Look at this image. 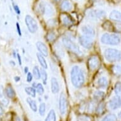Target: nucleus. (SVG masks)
Instances as JSON below:
<instances>
[{
  "mask_svg": "<svg viewBox=\"0 0 121 121\" xmlns=\"http://www.w3.org/2000/svg\"><path fill=\"white\" fill-rule=\"evenodd\" d=\"M70 80L72 85L76 88H80L85 82V75L82 69L78 65L72 67L70 72Z\"/></svg>",
  "mask_w": 121,
  "mask_h": 121,
  "instance_id": "obj_1",
  "label": "nucleus"
},
{
  "mask_svg": "<svg viewBox=\"0 0 121 121\" xmlns=\"http://www.w3.org/2000/svg\"><path fill=\"white\" fill-rule=\"evenodd\" d=\"M105 59L109 62H116L121 60V52L114 48H107L104 52Z\"/></svg>",
  "mask_w": 121,
  "mask_h": 121,
  "instance_id": "obj_2",
  "label": "nucleus"
},
{
  "mask_svg": "<svg viewBox=\"0 0 121 121\" xmlns=\"http://www.w3.org/2000/svg\"><path fill=\"white\" fill-rule=\"evenodd\" d=\"M100 41L101 43L104 44L115 46V45H118L121 43V38L116 34L105 33L103 34L101 37Z\"/></svg>",
  "mask_w": 121,
  "mask_h": 121,
  "instance_id": "obj_3",
  "label": "nucleus"
},
{
  "mask_svg": "<svg viewBox=\"0 0 121 121\" xmlns=\"http://www.w3.org/2000/svg\"><path fill=\"white\" fill-rule=\"evenodd\" d=\"M62 43L64 44V46L68 50H69L70 52H72L78 55H82V52L79 47L77 45V44H75L69 38L65 37V36L64 37L62 38Z\"/></svg>",
  "mask_w": 121,
  "mask_h": 121,
  "instance_id": "obj_4",
  "label": "nucleus"
},
{
  "mask_svg": "<svg viewBox=\"0 0 121 121\" xmlns=\"http://www.w3.org/2000/svg\"><path fill=\"white\" fill-rule=\"evenodd\" d=\"M40 12L47 17H52L55 14V10L52 4L46 2H41L39 6Z\"/></svg>",
  "mask_w": 121,
  "mask_h": 121,
  "instance_id": "obj_5",
  "label": "nucleus"
},
{
  "mask_svg": "<svg viewBox=\"0 0 121 121\" xmlns=\"http://www.w3.org/2000/svg\"><path fill=\"white\" fill-rule=\"evenodd\" d=\"M25 22L29 31L30 33H35L38 29V25L36 20L30 15H26L25 18Z\"/></svg>",
  "mask_w": 121,
  "mask_h": 121,
  "instance_id": "obj_6",
  "label": "nucleus"
},
{
  "mask_svg": "<svg viewBox=\"0 0 121 121\" xmlns=\"http://www.w3.org/2000/svg\"><path fill=\"white\" fill-rule=\"evenodd\" d=\"M106 15L105 11L101 10H93L87 13V17L93 20H98L103 19Z\"/></svg>",
  "mask_w": 121,
  "mask_h": 121,
  "instance_id": "obj_7",
  "label": "nucleus"
},
{
  "mask_svg": "<svg viewBox=\"0 0 121 121\" xmlns=\"http://www.w3.org/2000/svg\"><path fill=\"white\" fill-rule=\"evenodd\" d=\"M79 43L82 47L86 49H91L93 46V39L89 36H81L79 38Z\"/></svg>",
  "mask_w": 121,
  "mask_h": 121,
  "instance_id": "obj_8",
  "label": "nucleus"
},
{
  "mask_svg": "<svg viewBox=\"0 0 121 121\" xmlns=\"http://www.w3.org/2000/svg\"><path fill=\"white\" fill-rule=\"evenodd\" d=\"M67 108V101L65 95L64 93L60 94L59 98V110L62 115H64L66 113Z\"/></svg>",
  "mask_w": 121,
  "mask_h": 121,
  "instance_id": "obj_9",
  "label": "nucleus"
},
{
  "mask_svg": "<svg viewBox=\"0 0 121 121\" xmlns=\"http://www.w3.org/2000/svg\"><path fill=\"white\" fill-rule=\"evenodd\" d=\"M100 65V61L97 56H92L88 59V67L91 70H96Z\"/></svg>",
  "mask_w": 121,
  "mask_h": 121,
  "instance_id": "obj_10",
  "label": "nucleus"
},
{
  "mask_svg": "<svg viewBox=\"0 0 121 121\" xmlns=\"http://www.w3.org/2000/svg\"><path fill=\"white\" fill-rule=\"evenodd\" d=\"M109 108L112 110H115L121 107V97L114 96L108 102Z\"/></svg>",
  "mask_w": 121,
  "mask_h": 121,
  "instance_id": "obj_11",
  "label": "nucleus"
},
{
  "mask_svg": "<svg viewBox=\"0 0 121 121\" xmlns=\"http://www.w3.org/2000/svg\"><path fill=\"white\" fill-rule=\"evenodd\" d=\"M81 30V32L84 36H89L92 38H94L95 36V30L91 26H83Z\"/></svg>",
  "mask_w": 121,
  "mask_h": 121,
  "instance_id": "obj_12",
  "label": "nucleus"
},
{
  "mask_svg": "<svg viewBox=\"0 0 121 121\" xmlns=\"http://www.w3.org/2000/svg\"><path fill=\"white\" fill-rule=\"evenodd\" d=\"M36 48L42 55L44 56H48V49L45 44L41 41H38L36 43Z\"/></svg>",
  "mask_w": 121,
  "mask_h": 121,
  "instance_id": "obj_13",
  "label": "nucleus"
},
{
  "mask_svg": "<svg viewBox=\"0 0 121 121\" xmlns=\"http://www.w3.org/2000/svg\"><path fill=\"white\" fill-rule=\"evenodd\" d=\"M51 90L53 94H56L60 91L59 83L55 78H52L51 79Z\"/></svg>",
  "mask_w": 121,
  "mask_h": 121,
  "instance_id": "obj_14",
  "label": "nucleus"
},
{
  "mask_svg": "<svg viewBox=\"0 0 121 121\" xmlns=\"http://www.w3.org/2000/svg\"><path fill=\"white\" fill-rule=\"evenodd\" d=\"M109 18L111 20L121 23V12L117 10H113L110 13Z\"/></svg>",
  "mask_w": 121,
  "mask_h": 121,
  "instance_id": "obj_15",
  "label": "nucleus"
},
{
  "mask_svg": "<svg viewBox=\"0 0 121 121\" xmlns=\"http://www.w3.org/2000/svg\"><path fill=\"white\" fill-rule=\"evenodd\" d=\"M60 8L64 12H69L72 9V5L69 0H63L60 4Z\"/></svg>",
  "mask_w": 121,
  "mask_h": 121,
  "instance_id": "obj_16",
  "label": "nucleus"
},
{
  "mask_svg": "<svg viewBox=\"0 0 121 121\" xmlns=\"http://www.w3.org/2000/svg\"><path fill=\"white\" fill-rule=\"evenodd\" d=\"M97 85L99 88H101V89L107 88L108 85V82L107 78H105V77L99 78L97 81Z\"/></svg>",
  "mask_w": 121,
  "mask_h": 121,
  "instance_id": "obj_17",
  "label": "nucleus"
},
{
  "mask_svg": "<svg viewBox=\"0 0 121 121\" xmlns=\"http://www.w3.org/2000/svg\"><path fill=\"white\" fill-rule=\"evenodd\" d=\"M62 24H64L65 26H70L73 24V20L72 19V18L68 15H62Z\"/></svg>",
  "mask_w": 121,
  "mask_h": 121,
  "instance_id": "obj_18",
  "label": "nucleus"
},
{
  "mask_svg": "<svg viewBox=\"0 0 121 121\" xmlns=\"http://www.w3.org/2000/svg\"><path fill=\"white\" fill-rule=\"evenodd\" d=\"M37 58L38 60V62L39 63V64L41 65L42 67L44 69H48V64L46 62V60H45L44 57L43 55H42L41 53H37Z\"/></svg>",
  "mask_w": 121,
  "mask_h": 121,
  "instance_id": "obj_19",
  "label": "nucleus"
},
{
  "mask_svg": "<svg viewBox=\"0 0 121 121\" xmlns=\"http://www.w3.org/2000/svg\"><path fill=\"white\" fill-rule=\"evenodd\" d=\"M4 92H5L6 96L9 98H13L15 96V92L11 86H6L5 89H4Z\"/></svg>",
  "mask_w": 121,
  "mask_h": 121,
  "instance_id": "obj_20",
  "label": "nucleus"
},
{
  "mask_svg": "<svg viewBox=\"0 0 121 121\" xmlns=\"http://www.w3.org/2000/svg\"><path fill=\"white\" fill-rule=\"evenodd\" d=\"M27 102L29 105L30 108H31L32 111L34 112H36L37 110H38V107H37V104H36V102L34 101V99H32V98H27Z\"/></svg>",
  "mask_w": 121,
  "mask_h": 121,
  "instance_id": "obj_21",
  "label": "nucleus"
},
{
  "mask_svg": "<svg viewBox=\"0 0 121 121\" xmlns=\"http://www.w3.org/2000/svg\"><path fill=\"white\" fill-rule=\"evenodd\" d=\"M105 95V94L103 91H95L94 93L93 98L94 99H95V100H96V101H100L104 98Z\"/></svg>",
  "mask_w": 121,
  "mask_h": 121,
  "instance_id": "obj_22",
  "label": "nucleus"
},
{
  "mask_svg": "<svg viewBox=\"0 0 121 121\" xmlns=\"http://www.w3.org/2000/svg\"><path fill=\"white\" fill-rule=\"evenodd\" d=\"M26 93L32 98H35L36 95V89L33 87H26L25 88Z\"/></svg>",
  "mask_w": 121,
  "mask_h": 121,
  "instance_id": "obj_23",
  "label": "nucleus"
},
{
  "mask_svg": "<svg viewBox=\"0 0 121 121\" xmlns=\"http://www.w3.org/2000/svg\"><path fill=\"white\" fill-rule=\"evenodd\" d=\"M56 117L55 112L54 111V110H51L49 112L44 121H56Z\"/></svg>",
  "mask_w": 121,
  "mask_h": 121,
  "instance_id": "obj_24",
  "label": "nucleus"
},
{
  "mask_svg": "<svg viewBox=\"0 0 121 121\" xmlns=\"http://www.w3.org/2000/svg\"><path fill=\"white\" fill-rule=\"evenodd\" d=\"M32 73H33V76H34L35 79L37 80L40 79L41 78V70L39 69L38 67L37 66H35L34 68H33V70H32Z\"/></svg>",
  "mask_w": 121,
  "mask_h": 121,
  "instance_id": "obj_25",
  "label": "nucleus"
},
{
  "mask_svg": "<svg viewBox=\"0 0 121 121\" xmlns=\"http://www.w3.org/2000/svg\"><path fill=\"white\" fill-rule=\"evenodd\" d=\"M114 91L117 96L121 97V82H117L115 84Z\"/></svg>",
  "mask_w": 121,
  "mask_h": 121,
  "instance_id": "obj_26",
  "label": "nucleus"
},
{
  "mask_svg": "<svg viewBox=\"0 0 121 121\" xmlns=\"http://www.w3.org/2000/svg\"><path fill=\"white\" fill-rule=\"evenodd\" d=\"M41 78L42 79V81H43L44 84H46L47 80H48V73L45 71V69L43 68L41 69Z\"/></svg>",
  "mask_w": 121,
  "mask_h": 121,
  "instance_id": "obj_27",
  "label": "nucleus"
},
{
  "mask_svg": "<svg viewBox=\"0 0 121 121\" xmlns=\"http://www.w3.org/2000/svg\"><path fill=\"white\" fill-rule=\"evenodd\" d=\"M112 71H113V73H115V75H121V64L113 65V67H112Z\"/></svg>",
  "mask_w": 121,
  "mask_h": 121,
  "instance_id": "obj_28",
  "label": "nucleus"
},
{
  "mask_svg": "<svg viewBox=\"0 0 121 121\" xmlns=\"http://www.w3.org/2000/svg\"><path fill=\"white\" fill-rule=\"evenodd\" d=\"M101 121H117V117L115 114L110 113L108 115H106Z\"/></svg>",
  "mask_w": 121,
  "mask_h": 121,
  "instance_id": "obj_29",
  "label": "nucleus"
},
{
  "mask_svg": "<svg viewBox=\"0 0 121 121\" xmlns=\"http://www.w3.org/2000/svg\"><path fill=\"white\" fill-rule=\"evenodd\" d=\"M56 36L55 32H53V31H50L48 34H46V38L48 41H53L54 40L56 39Z\"/></svg>",
  "mask_w": 121,
  "mask_h": 121,
  "instance_id": "obj_30",
  "label": "nucleus"
},
{
  "mask_svg": "<svg viewBox=\"0 0 121 121\" xmlns=\"http://www.w3.org/2000/svg\"><path fill=\"white\" fill-rule=\"evenodd\" d=\"M96 112L98 114H102L104 112L105 109V105L103 103H100L96 108Z\"/></svg>",
  "mask_w": 121,
  "mask_h": 121,
  "instance_id": "obj_31",
  "label": "nucleus"
},
{
  "mask_svg": "<svg viewBox=\"0 0 121 121\" xmlns=\"http://www.w3.org/2000/svg\"><path fill=\"white\" fill-rule=\"evenodd\" d=\"M36 92H37L39 95H43V93H44V89L43 86L42 85V84L41 83L37 84V85H36Z\"/></svg>",
  "mask_w": 121,
  "mask_h": 121,
  "instance_id": "obj_32",
  "label": "nucleus"
},
{
  "mask_svg": "<svg viewBox=\"0 0 121 121\" xmlns=\"http://www.w3.org/2000/svg\"><path fill=\"white\" fill-rule=\"evenodd\" d=\"M46 112V104L44 103H41L39 107V113L40 115L44 116Z\"/></svg>",
  "mask_w": 121,
  "mask_h": 121,
  "instance_id": "obj_33",
  "label": "nucleus"
},
{
  "mask_svg": "<svg viewBox=\"0 0 121 121\" xmlns=\"http://www.w3.org/2000/svg\"><path fill=\"white\" fill-rule=\"evenodd\" d=\"M103 27L105 30H107L108 31H113V28L112 24H110L109 22H106L104 24H103Z\"/></svg>",
  "mask_w": 121,
  "mask_h": 121,
  "instance_id": "obj_34",
  "label": "nucleus"
},
{
  "mask_svg": "<svg viewBox=\"0 0 121 121\" xmlns=\"http://www.w3.org/2000/svg\"><path fill=\"white\" fill-rule=\"evenodd\" d=\"M0 102L4 106H7L9 103V101L6 98L4 97L2 95H0Z\"/></svg>",
  "mask_w": 121,
  "mask_h": 121,
  "instance_id": "obj_35",
  "label": "nucleus"
},
{
  "mask_svg": "<svg viewBox=\"0 0 121 121\" xmlns=\"http://www.w3.org/2000/svg\"><path fill=\"white\" fill-rule=\"evenodd\" d=\"M56 20L55 19H51V20H49L47 22V24H48V26H50V27H54V26H55L56 25Z\"/></svg>",
  "mask_w": 121,
  "mask_h": 121,
  "instance_id": "obj_36",
  "label": "nucleus"
},
{
  "mask_svg": "<svg viewBox=\"0 0 121 121\" xmlns=\"http://www.w3.org/2000/svg\"><path fill=\"white\" fill-rule=\"evenodd\" d=\"M13 10H15V12H16V13L17 14V15H20V8H19V7L18 6V5L13 4Z\"/></svg>",
  "mask_w": 121,
  "mask_h": 121,
  "instance_id": "obj_37",
  "label": "nucleus"
},
{
  "mask_svg": "<svg viewBox=\"0 0 121 121\" xmlns=\"http://www.w3.org/2000/svg\"><path fill=\"white\" fill-rule=\"evenodd\" d=\"M79 121H90V118L87 116H80Z\"/></svg>",
  "mask_w": 121,
  "mask_h": 121,
  "instance_id": "obj_38",
  "label": "nucleus"
},
{
  "mask_svg": "<svg viewBox=\"0 0 121 121\" xmlns=\"http://www.w3.org/2000/svg\"><path fill=\"white\" fill-rule=\"evenodd\" d=\"M33 79V75L30 72H28L27 75V81L28 82H30L32 81Z\"/></svg>",
  "mask_w": 121,
  "mask_h": 121,
  "instance_id": "obj_39",
  "label": "nucleus"
},
{
  "mask_svg": "<svg viewBox=\"0 0 121 121\" xmlns=\"http://www.w3.org/2000/svg\"><path fill=\"white\" fill-rule=\"evenodd\" d=\"M17 26V32H18V34H19V36H22V33H21V29H20V26H19V24H18V22L16 24Z\"/></svg>",
  "mask_w": 121,
  "mask_h": 121,
  "instance_id": "obj_40",
  "label": "nucleus"
},
{
  "mask_svg": "<svg viewBox=\"0 0 121 121\" xmlns=\"http://www.w3.org/2000/svg\"><path fill=\"white\" fill-rule=\"evenodd\" d=\"M17 57L18 60V63L20 65H22V60H21V57L20 56V55L19 54H17Z\"/></svg>",
  "mask_w": 121,
  "mask_h": 121,
  "instance_id": "obj_41",
  "label": "nucleus"
},
{
  "mask_svg": "<svg viewBox=\"0 0 121 121\" xmlns=\"http://www.w3.org/2000/svg\"><path fill=\"white\" fill-rule=\"evenodd\" d=\"M14 80L16 82H18L20 80V77H18V76H16V77L14 78Z\"/></svg>",
  "mask_w": 121,
  "mask_h": 121,
  "instance_id": "obj_42",
  "label": "nucleus"
},
{
  "mask_svg": "<svg viewBox=\"0 0 121 121\" xmlns=\"http://www.w3.org/2000/svg\"><path fill=\"white\" fill-rule=\"evenodd\" d=\"M3 113V109L2 107L0 105V116L2 115Z\"/></svg>",
  "mask_w": 121,
  "mask_h": 121,
  "instance_id": "obj_43",
  "label": "nucleus"
},
{
  "mask_svg": "<svg viewBox=\"0 0 121 121\" xmlns=\"http://www.w3.org/2000/svg\"><path fill=\"white\" fill-rule=\"evenodd\" d=\"M28 71H29V69H28V67H25L24 69V72L25 73H28Z\"/></svg>",
  "mask_w": 121,
  "mask_h": 121,
  "instance_id": "obj_44",
  "label": "nucleus"
},
{
  "mask_svg": "<svg viewBox=\"0 0 121 121\" xmlns=\"http://www.w3.org/2000/svg\"><path fill=\"white\" fill-rule=\"evenodd\" d=\"M118 117H119V118H121V111L118 113Z\"/></svg>",
  "mask_w": 121,
  "mask_h": 121,
  "instance_id": "obj_45",
  "label": "nucleus"
},
{
  "mask_svg": "<svg viewBox=\"0 0 121 121\" xmlns=\"http://www.w3.org/2000/svg\"><path fill=\"white\" fill-rule=\"evenodd\" d=\"M10 64H12L13 65H15V63H14V62H13V61H11V62H10Z\"/></svg>",
  "mask_w": 121,
  "mask_h": 121,
  "instance_id": "obj_46",
  "label": "nucleus"
},
{
  "mask_svg": "<svg viewBox=\"0 0 121 121\" xmlns=\"http://www.w3.org/2000/svg\"><path fill=\"white\" fill-rule=\"evenodd\" d=\"M13 56H14V57H17L16 53H15V51L13 52Z\"/></svg>",
  "mask_w": 121,
  "mask_h": 121,
  "instance_id": "obj_47",
  "label": "nucleus"
},
{
  "mask_svg": "<svg viewBox=\"0 0 121 121\" xmlns=\"http://www.w3.org/2000/svg\"><path fill=\"white\" fill-rule=\"evenodd\" d=\"M55 1H56V2H58V1H60L61 0H54Z\"/></svg>",
  "mask_w": 121,
  "mask_h": 121,
  "instance_id": "obj_48",
  "label": "nucleus"
},
{
  "mask_svg": "<svg viewBox=\"0 0 121 121\" xmlns=\"http://www.w3.org/2000/svg\"></svg>",
  "mask_w": 121,
  "mask_h": 121,
  "instance_id": "obj_49",
  "label": "nucleus"
}]
</instances>
